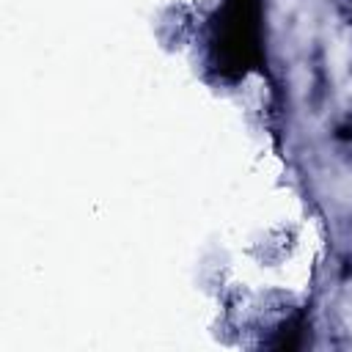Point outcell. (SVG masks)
<instances>
[{
  "label": "cell",
  "mask_w": 352,
  "mask_h": 352,
  "mask_svg": "<svg viewBox=\"0 0 352 352\" xmlns=\"http://www.w3.org/2000/svg\"><path fill=\"white\" fill-rule=\"evenodd\" d=\"M198 28V14L190 3H168L160 6L151 19V33L157 44L168 52H182L192 44Z\"/></svg>",
  "instance_id": "6da1fadb"
},
{
  "label": "cell",
  "mask_w": 352,
  "mask_h": 352,
  "mask_svg": "<svg viewBox=\"0 0 352 352\" xmlns=\"http://www.w3.org/2000/svg\"><path fill=\"white\" fill-rule=\"evenodd\" d=\"M292 248H294V236L289 228L283 226H275V228H267L258 234V239L250 242V256L258 261V264H278L283 258L292 256Z\"/></svg>",
  "instance_id": "7a4b0ae2"
}]
</instances>
